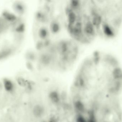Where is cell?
<instances>
[{
	"label": "cell",
	"instance_id": "1",
	"mask_svg": "<svg viewBox=\"0 0 122 122\" xmlns=\"http://www.w3.org/2000/svg\"><path fill=\"white\" fill-rule=\"evenodd\" d=\"M81 47L70 37L38 47L28 51L26 64L29 71L46 74L64 73L76 66Z\"/></svg>",
	"mask_w": 122,
	"mask_h": 122
},
{
	"label": "cell",
	"instance_id": "2",
	"mask_svg": "<svg viewBox=\"0 0 122 122\" xmlns=\"http://www.w3.org/2000/svg\"><path fill=\"white\" fill-rule=\"evenodd\" d=\"M65 0H58L38 2L32 22L33 46H40L70 37L65 24Z\"/></svg>",
	"mask_w": 122,
	"mask_h": 122
},
{
	"label": "cell",
	"instance_id": "3",
	"mask_svg": "<svg viewBox=\"0 0 122 122\" xmlns=\"http://www.w3.org/2000/svg\"><path fill=\"white\" fill-rule=\"evenodd\" d=\"M65 24L69 36L81 46L98 38L93 0H65Z\"/></svg>",
	"mask_w": 122,
	"mask_h": 122
},
{
	"label": "cell",
	"instance_id": "4",
	"mask_svg": "<svg viewBox=\"0 0 122 122\" xmlns=\"http://www.w3.org/2000/svg\"><path fill=\"white\" fill-rule=\"evenodd\" d=\"M98 38L114 39L122 28V0H94Z\"/></svg>",
	"mask_w": 122,
	"mask_h": 122
},
{
	"label": "cell",
	"instance_id": "5",
	"mask_svg": "<svg viewBox=\"0 0 122 122\" xmlns=\"http://www.w3.org/2000/svg\"><path fill=\"white\" fill-rule=\"evenodd\" d=\"M33 113L34 117L37 118H40L42 117L44 114V108L41 105H36L33 108Z\"/></svg>",
	"mask_w": 122,
	"mask_h": 122
},
{
	"label": "cell",
	"instance_id": "6",
	"mask_svg": "<svg viewBox=\"0 0 122 122\" xmlns=\"http://www.w3.org/2000/svg\"><path fill=\"white\" fill-rule=\"evenodd\" d=\"M51 101L54 105H57L60 102V96L57 91H54L51 92L49 95Z\"/></svg>",
	"mask_w": 122,
	"mask_h": 122
},
{
	"label": "cell",
	"instance_id": "7",
	"mask_svg": "<svg viewBox=\"0 0 122 122\" xmlns=\"http://www.w3.org/2000/svg\"><path fill=\"white\" fill-rule=\"evenodd\" d=\"M74 106L75 110L78 114H82L85 110L84 104L80 100H76L74 103Z\"/></svg>",
	"mask_w": 122,
	"mask_h": 122
},
{
	"label": "cell",
	"instance_id": "8",
	"mask_svg": "<svg viewBox=\"0 0 122 122\" xmlns=\"http://www.w3.org/2000/svg\"><path fill=\"white\" fill-rule=\"evenodd\" d=\"M55 122V120L54 119H51L48 122Z\"/></svg>",
	"mask_w": 122,
	"mask_h": 122
}]
</instances>
